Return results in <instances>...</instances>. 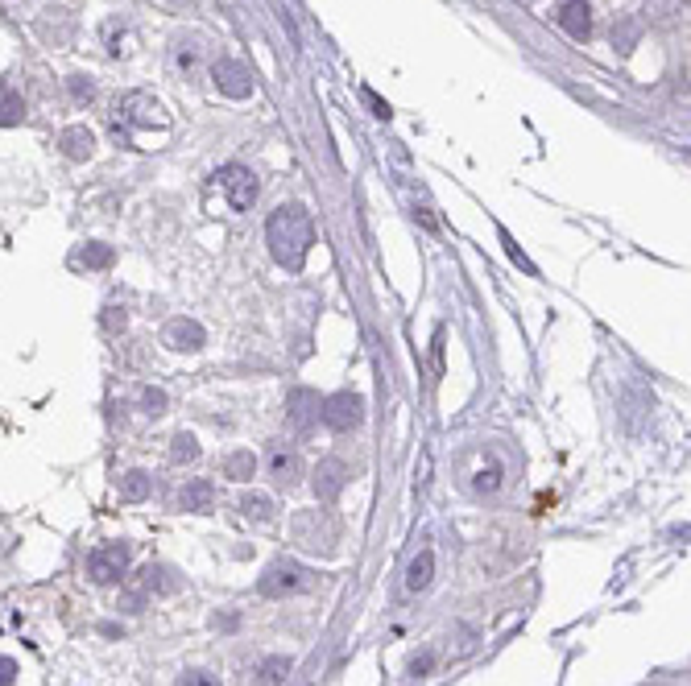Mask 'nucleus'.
Listing matches in <instances>:
<instances>
[{"instance_id": "nucleus-26", "label": "nucleus", "mask_w": 691, "mask_h": 686, "mask_svg": "<svg viewBox=\"0 0 691 686\" xmlns=\"http://www.w3.org/2000/svg\"><path fill=\"white\" fill-rule=\"evenodd\" d=\"M67 91H71V100H75V104H92V100H96V83H92V75H71V79H67Z\"/></svg>"}, {"instance_id": "nucleus-8", "label": "nucleus", "mask_w": 691, "mask_h": 686, "mask_svg": "<svg viewBox=\"0 0 691 686\" xmlns=\"http://www.w3.org/2000/svg\"><path fill=\"white\" fill-rule=\"evenodd\" d=\"M216 178H220V186H224V195H228V207H232V211H249V207L257 203V195H261L257 174H253L249 166H240V162L224 166Z\"/></svg>"}, {"instance_id": "nucleus-11", "label": "nucleus", "mask_w": 691, "mask_h": 686, "mask_svg": "<svg viewBox=\"0 0 691 686\" xmlns=\"http://www.w3.org/2000/svg\"><path fill=\"white\" fill-rule=\"evenodd\" d=\"M269 476H274L278 488H294L298 480H303V459H298V451L286 447V443L269 447Z\"/></svg>"}, {"instance_id": "nucleus-18", "label": "nucleus", "mask_w": 691, "mask_h": 686, "mask_svg": "<svg viewBox=\"0 0 691 686\" xmlns=\"http://www.w3.org/2000/svg\"><path fill=\"white\" fill-rule=\"evenodd\" d=\"M501 484H505V463L493 459V455L480 459V467L472 472V492H476V496H497Z\"/></svg>"}, {"instance_id": "nucleus-15", "label": "nucleus", "mask_w": 691, "mask_h": 686, "mask_svg": "<svg viewBox=\"0 0 691 686\" xmlns=\"http://www.w3.org/2000/svg\"><path fill=\"white\" fill-rule=\"evenodd\" d=\"M58 149H63V158H71V162H87L96 153V137L87 124H67V129L58 133Z\"/></svg>"}, {"instance_id": "nucleus-29", "label": "nucleus", "mask_w": 691, "mask_h": 686, "mask_svg": "<svg viewBox=\"0 0 691 686\" xmlns=\"http://www.w3.org/2000/svg\"><path fill=\"white\" fill-rule=\"evenodd\" d=\"M178 686H224L216 674H207V670H187L183 678H178Z\"/></svg>"}, {"instance_id": "nucleus-21", "label": "nucleus", "mask_w": 691, "mask_h": 686, "mask_svg": "<svg viewBox=\"0 0 691 686\" xmlns=\"http://www.w3.org/2000/svg\"><path fill=\"white\" fill-rule=\"evenodd\" d=\"M240 513H245L249 521H257V525L278 521V505L269 501L265 492H245V496H240Z\"/></svg>"}, {"instance_id": "nucleus-13", "label": "nucleus", "mask_w": 691, "mask_h": 686, "mask_svg": "<svg viewBox=\"0 0 691 686\" xmlns=\"http://www.w3.org/2000/svg\"><path fill=\"white\" fill-rule=\"evenodd\" d=\"M319 405H323V397L315 389H290L286 393V422L294 430H307L319 418Z\"/></svg>"}, {"instance_id": "nucleus-2", "label": "nucleus", "mask_w": 691, "mask_h": 686, "mask_svg": "<svg viewBox=\"0 0 691 686\" xmlns=\"http://www.w3.org/2000/svg\"><path fill=\"white\" fill-rule=\"evenodd\" d=\"M108 124H112V137H116L120 145H133L137 133L170 129V116H166V108H162L154 96H149V91H125V96L112 100Z\"/></svg>"}, {"instance_id": "nucleus-24", "label": "nucleus", "mask_w": 691, "mask_h": 686, "mask_svg": "<svg viewBox=\"0 0 691 686\" xmlns=\"http://www.w3.org/2000/svg\"><path fill=\"white\" fill-rule=\"evenodd\" d=\"M224 476L236 480V484L253 480V476H257V455H253V451H232V455L224 459Z\"/></svg>"}, {"instance_id": "nucleus-16", "label": "nucleus", "mask_w": 691, "mask_h": 686, "mask_svg": "<svg viewBox=\"0 0 691 686\" xmlns=\"http://www.w3.org/2000/svg\"><path fill=\"white\" fill-rule=\"evenodd\" d=\"M71 265H75V269H87V273L112 269V265H116V248L104 244V240H87V244H79L75 253H71Z\"/></svg>"}, {"instance_id": "nucleus-12", "label": "nucleus", "mask_w": 691, "mask_h": 686, "mask_svg": "<svg viewBox=\"0 0 691 686\" xmlns=\"http://www.w3.org/2000/svg\"><path fill=\"white\" fill-rule=\"evenodd\" d=\"M162 343H166V348H174V352H199L207 343V331L195 319H170L162 327Z\"/></svg>"}, {"instance_id": "nucleus-3", "label": "nucleus", "mask_w": 691, "mask_h": 686, "mask_svg": "<svg viewBox=\"0 0 691 686\" xmlns=\"http://www.w3.org/2000/svg\"><path fill=\"white\" fill-rule=\"evenodd\" d=\"M294 542L311 550V554H336L340 542V521L332 517V509H303L294 513Z\"/></svg>"}, {"instance_id": "nucleus-17", "label": "nucleus", "mask_w": 691, "mask_h": 686, "mask_svg": "<svg viewBox=\"0 0 691 686\" xmlns=\"http://www.w3.org/2000/svg\"><path fill=\"white\" fill-rule=\"evenodd\" d=\"M212 505H216L212 480H187L183 492H178V509H187V513H212Z\"/></svg>"}, {"instance_id": "nucleus-30", "label": "nucleus", "mask_w": 691, "mask_h": 686, "mask_svg": "<svg viewBox=\"0 0 691 686\" xmlns=\"http://www.w3.org/2000/svg\"><path fill=\"white\" fill-rule=\"evenodd\" d=\"M431 670H435V653H431V649H427V653H414V658H410V674H414V678H427Z\"/></svg>"}, {"instance_id": "nucleus-10", "label": "nucleus", "mask_w": 691, "mask_h": 686, "mask_svg": "<svg viewBox=\"0 0 691 686\" xmlns=\"http://www.w3.org/2000/svg\"><path fill=\"white\" fill-rule=\"evenodd\" d=\"M348 480H352V472H348L344 459H323L315 467V501L319 505H332L336 496L348 488Z\"/></svg>"}, {"instance_id": "nucleus-20", "label": "nucleus", "mask_w": 691, "mask_h": 686, "mask_svg": "<svg viewBox=\"0 0 691 686\" xmlns=\"http://www.w3.org/2000/svg\"><path fill=\"white\" fill-rule=\"evenodd\" d=\"M25 120V100H21V91L9 83V79H0V129H9V124H21Z\"/></svg>"}, {"instance_id": "nucleus-27", "label": "nucleus", "mask_w": 691, "mask_h": 686, "mask_svg": "<svg viewBox=\"0 0 691 686\" xmlns=\"http://www.w3.org/2000/svg\"><path fill=\"white\" fill-rule=\"evenodd\" d=\"M166 405H170V397H166L162 389H141V410H145L149 418H162Z\"/></svg>"}, {"instance_id": "nucleus-7", "label": "nucleus", "mask_w": 691, "mask_h": 686, "mask_svg": "<svg viewBox=\"0 0 691 686\" xmlns=\"http://www.w3.org/2000/svg\"><path fill=\"white\" fill-rule=\"evenodd\" d=\"M319 418H323V426H327V430L348 434V430H356L360 422H365V397H360V393H348V389H340V393H332V397H323V405H319Z\"/></svg>"}, {"instance_id": "nucleus-22", "label": "nucleus", "mask_w": 691, "mask_h": 686, "mask_svg": "<svg viewBox=\"0 0 691 686\" xmlns=\"http://www.w3.org/2000/svg\"><path fill=\"white\" fill-rule=\"evenodd\" d=\"M149 492H154V476H149V472H141V467H133V472H125V476H120V501L137 505V501H145Z\"/></svg>"}, {"instance_id": "nucleus-19", "label": "nucleus", "mask_w": 691, "mask_h": 686, "mask_svg": "<svg viewBox=\"0 0 691 686\" xmlns=\"http://www.w3.org/2000/svg\"><path fill=\"white\" fill-rule=\"evenodd\" d=\"M435 579V554L431 550H418L410 558V567H406V591H427Z\"/></svg>"}, {"instance_id": "nucleus-28", "label": "nucleus", "mask_w": 691, "mask_h": 686, "mask_svg": "<svg viewBox=\"0 0 691 686\" xmlns=\"http://www.w3.org/2000/svg\"><path fill=\"white\" fill-rule=\"evenodd\" d=\"M195 58L199 50L187 46V42H174V71H195Z\"/></svg>"}, {"instance_id": "nucleus-25", "label": "nucleus", "mask_w": 691, "mask_h": 686, "mask_svg": "<svg viewBox=\"0 0 691 686\" xmlns=\"http://www.w3.org/2000/svg\"><path fill=\"white\" fill-rule=\"evenodd\" d=\"M195 459H199V439L191 430H178L170 439V463L183 467V463H195Z\"/></svg>"}, {"instance_id": "nucleus-9", "label": "nucleus", "mask_w": 691, "mask_h": 686, "mask_svg": "<svg viewBox=\"0 0 691 686\" xmlns=\"http://www.w3.org/2000/svg\"><path fill=\"white\" fill-rule=\"evenodd\" d=\"M212 83L228 100H249L253 96V71L240 58H216L212 62Z\"/></svg>"}, {"instance_id": "nucleus-31", "label": "nucleus", "mask_w": 691, "mask_h": 686, "mask_svg": "<svg viewBox=\"0 0 691 686\" xmlns=\"http://www.w3.org/2000/svg\"><path fill=\"white\" fill-rule=\"evenodd\" d=\"M125 323H129V315H125V310H116V306H108L104 310V331H125Z\"/></svg>"}, {"instance_id": "nucleus-4", "label": "nucleus", "mask_w": 691, "mask_h": 686, "mask_svg": "<svg viewBox=\"0 0 691 686\" xmlns=\"http://www.w3.org/2000/svg\"><path fill=\"white\" fill-rule=\"evenodd\" d=\"M315 587V571L294 563V558H278L269 563L265 575L257 579V596L265 600H286V596H298V591H311Z\"/></svg>"}, {"instance_id": "nucleus-5", "label": "nucleus", "mask_w": 691, "mask_h": 686, "mask_svg": "<svg viewBox=\"0 0 691 686\" xmlns=\"http://www.w3.org/2000/svg\"><path fill=\"white\" fill-rule=\"evenodd\" d=\"M129 563H133V546L129 542H104L87 554V579L96 587H116L125 583L129 575Z\"/></svg>"}, {"instance_id": "nucleus-6", "label": "nucleus", "mask_w": 691, "mask_h": 686, "mask_svg": "<svg viewBox=\"0 0 691 686\" xmlns=\"http://www.w3.org/2000/svg\"><path fill=\"white\" fill-rule=\"evenodd\" d=\"M170 591H178V575L162 563H149L137 571L133 587L125 591V612H141L149 604V596H170Z\"/></svg>"}, {"instance_id": "nucleus-32", "label": "nucleus", "mask_w": 691, "mask_h": 686, "mask_svg": "<svg viewBox=\"0 0 691 686\" xmlns=\"http://www.w3.org/2000/svg\"><path fill=\"white\" fill-rule=\"evenodd\" d=\"M13 682H17V662L0 653V686H13Z\"/></svg>"}, {"instance_id": "nucleus-23", "label": "nucleus", "mask_w": 691, "mask_h": 686, "mask_svg": "<svg viewBox=\"0 0 691 686\" xmlns=\"http://www.w3.org/2000/svg\"><path fill=\"white\" fill-rule=\"evenodd\" d=\"M290 670H294V662L286 658V653H274V658H265V662L257 666L253 682H257V686H282Z\"/></svg>"}, {"instance_id": "nucleus-14", "label": "nucleus", "mask_w": 691, "mask_h": 686, "mask_svg": "<svg viewBox=\"0 0 691 686\" xmlns=\"http://www.w3.org/2000/svg\"><path fill=\"white\" fill-rule=\"evenodd\" d=\"M559 25L567 29V38L588 42L592 38V5H588V0H563V5H559Z\"/></svg>"}, {"instance_id": "nucleus-1", "label": "nucleus", "mask_w": 691, "mask_h": 686, "mask_svg": "<svg viewBox=\"0 0 691 686\" xmlns=\"http://www.w3.org/2000/svg\"><path fill=\"white\" fill-rule=\"evenodd\" d=\"M265 240H269V253L274 261L290 273H298L311 257V244H315V224H311V211L303 203H282L265 224Z\"/></svg>"}]
</instances>
